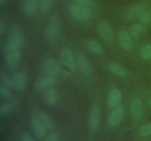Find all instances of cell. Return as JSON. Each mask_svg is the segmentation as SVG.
I'll return each instance as SVG.
<instances>
[{"instance_id": "6da1fadb", "label": "cell", "mask_w": 151, "mask_h": 141, "mask_svg": "<svg viewBox=\"0 0 151 141\" xmlns=\"http://www.w3.org/2000/svg\"><path fill=\"white\" fill-rule=\"evenodd\" d=\"M60 22L59 16L56 13L51 15L45 29V37L51 43H55L60 36Z\"/></svg>"}, {"instance_id": "7a4b0ae2", "label": "cell", "mask_w": 151, "mask_h": 141, "mask_svg": "<svg viewBox=\"0 0 151 141\" xmlns=\"http://www.w3.org/2000/svg\"><path fill=\"white\" fill-rule=\"evenodd\" d=\"M70 13L72 17L78 21H86L91 16V11L88 7L74 3L70 7Z\"/></svg>"}, {"instance_id": "3957f363", "label": "cell", "mask_w": 151, "mask_h": 141, "mask_svg": "<svg viewBox=\"0 0 151 141\" xmlns=\"http://www.w3.org/2000/svg\"><path fill=\"white\" fill-rule=\"evenodd\" d=\"M43 70L47 76L55 77L60 73V65L55 59L51 57H48L44 60V65H43Z\"/></svg>"}, {"instance_id": "277c9868", "label": "cell", "mask_w": 151, "mask_h": 141, "mask_svg": "<svg viewBox=\"0 0 151 141\" xmlns=\"http://www.w3.org/2000/svg\"><path fill=\"white\" fill-rule=\"evenodd\" d=\"M60 60L62 64L71 70H74L76 67V63L72 51L69 48H63L60 54Z\"/></svg>"}, {"instance_id": "5b68a950", "label": "cell", "mask_w": 151, "mask_h": 141, "mask_svg": "<svg viewBox=\"0 0 151 141\" xmlns=\"http://www.w3.org/2000/svg\"><path fill=\"white\" fill-rule=\"evenodd\" d=\"M125 114V108L123 105H119L114 109L108 118V125L110 127H115L121 123Z\"/></svg>"}, {"instance_id": "8992f818", "label": "cell", "mask_w": 151, "mask_h": 141, "mask_svg": "<svg viewBox=\"0 0 151 141\" xmlns=\"http://www.w3.org/2000/svg\"><path fill=\"white\" fill-rule=\"evenodd\" d=\"M117 40L119 46L124 50L130 51L133 48L134 43H133L131 34L125 29H121L119 31L117 35Z\"/></svg>"}, {"instance_id": "52a82bcc", "label": "cell", "mask_w": 151, "mask_h": 141, "mask_svg": "<svg viewBox=\"0 0 151 141\" xmlns=\"http://www.w3.org/2000/svg\"><path fill=\"white\" fill-rule=\"evenodd\" d=\"M97 32L100 36L106 42H110L113 39V29L108 22H100L97 25Z\"/></svg>"}, {"instance_id": "ba28073f", "label": "cell", "mask_w": 151, "mask_h": 141, "mask_svg": "<svg viewBox=\"0 0 151 141\" xmlns=\"http://www.w3.org/2000/svg\"><path fill=\"white\" fill-rule=\"evenodd\" d=\"M147 4L145 3H139L133 6L127 12L126 18L128 21H134L139 19V16L147 10Z\"/></svg>"}, {"instance_id": "9c48e42d", "label": "cell", "mask_w": 151, "mask_h": 141, "mask_svg": "<svg viewBox=\"0 0 151 141\" xmlns=\"http://www.w3.org/2000/svg\"><path fill=\"white\" fill-rule=\"evenodd\" d=\"M100 110L97 105H94L89 115V126L93 132H95L99 127L100 121Z\"/></svg>"}, {"instance_id": "30bf717a", "label": "cell", "mask_w": 151, "mask_h": 141, "mask_svg": "<svg viewBox=\"0 0 151 141\" xmlns=\"http://www.w3.org/2000/svg\"><path fill=\"white\" fill-rule=\"evenodd\" d=\"M77 65L81 73L84 75L89 74L92 70V67L88 58L81 53L77 54Z\"/></svg>"}, {"instance_id": "8fae6325", "label": "cell", "mask_w": 151, "mask_h": 141, "mask_svg": "<svg viewBox=\"0 0 151 141\" xmlns=\"http://www.w3.org/2000/svg\"><path fill=\"white\" fill-rule=\"evenodd\" d=\"M30 125L34 135L38 139H43L46 135V128L38 118L33 117L30 120Z\"/></svg>"}, {"instance_id": "7c38bea8", "label": "cell", "mask_w": 151, "mask_h": 141, "mask_svg": "<svg viewBox=\"0 0 151 141\" xmlns=\"http://www.w3.org/2000/svg\"><path fill=\"white\" fill-rule=\"evenodd\" d=\"M12 79H13V86L16 90L22 91L24 90L27 85V76L24 72H16L13 75Z\"/></svg>"}, {"instance_id": "4fadbf2b", "label": "cell", "mask_w": 151, "mask_h": 141, "mask_svg": "<svg viewBox=\"0 0 151 141\" xmlns=\"http://www.w3.org/2000/svg\"><path fill=\"white\" fill-rule=\"evenodd\" d=\"M24 42V38H17V37L10 36L5 45L6 51H7V53H9L19 51V48L23 46Z\"/></svg>"}, {"instance_id": "5bb4252c", "label": "cell", "mask_w": 151, "mask_h": 141, "mask_svg": "<svg viewBox=\"0 0 151 141\" xmlns=\"http://www.w3.org/2000/svg\"><path fill=\"white\" fill-rule=\"evenodd\" d=\"M131 111L133 118L139 119L143 115V103L139 98H134L131 103Z\"/></svg>"}, {"instance_id": "9a60e30c", "label": "cell", "mask_w": 151, "mask_h": 141, "mask_svg": "<svg viewBox=\"0 0 151 141\" xmlns=\"http://www.w3.org/2000/svg\"><path fill=\"white\" fill-rule=\"evenodd\" d=\"M122 100V93L118 88H114L110 91L108 96V104L111 108H116L119 105Z\"/></svg>"}, {"instance_id": "2e32d148", "label": "cell", "mask_w": 151, "mask_h": 141, "mask_svg": "<svg viewBox=\"0 0 151 141\" xmlns=\"http://www.w3.org/2000/svg\"><path fill=\"white\" fill-rule=\"evenodd\" d=\"M39 7L38 0H25L23 4V12L26 16H33Z\"/></svg>"}, {"instance_id": "e0dca14e", "label": "cell", "mask_w": 151, "mask_h": 141, "mask_svg": "<svg viewBox=\"0 0 151 141\" xmlns=\"http://www.w3.org/2000/svg\"><path fill=\"white\" fill-rule=\"evenodd\" d=\"M22 60V55L19 51L7 53L6 63L10 69H15L18 67Z\"/></svg>"}, {"instance_id": "ac0fdd59", "label": "cell", "mask_w": 151, "mask_h": 141, "mask_svg": "<svg viewBox=\"0 0 151 141\" xmlns=\"http://www.w3.org/2000/svg\"><path fill=\"white\" fill-rule=\"evenodd\" d=\"M55 79L54 76H47L39 78L35 82V87L38 90H45L50 88L55 84Z\"/></svg>"}, {"instance_id": "d6986e66", "label": "cell", "mask_w": 151, "mask_h": 141, "mask_svg": "<svg viewBox=\"0 0 151 141\" xmlns=\"http://www.w3.org/2000/svg\"><path fill=\"white\" fill-rule=\"evenodd\" d=\"M109 70L112 74L119 77H124L127 75V70L125 68L118 63H112L109 64Z\"/></svg>"}, {"instance_id": "ffe728a7", "label": "cell", "mask_w": 151, "mask_h": 141, "mask_svg": "<svg viewBox=\"0 0 151 141\" xmlns=\"http://www.w3.org/2000/svg\"><path fill=\"white\" fill-rule=\"evenodd\" d=\"M58 93L57 90L55 88H49L45 94L46 101L50 106H53L56 104L58 101Z\"/></svg>"}, {"instance_id": "44dd1931", "label": "cell", "mask_w": 151, "mask_h": 141, "mask_svg": "<svg viewBox=\"0 0 151 141\" xmlns=\"http://www.w3.org/2000/svg\"><path fill=\"white\" fill-rule=\"evenodd\" d=\"M38 118L40 119L42 124L44 125V127L47 129L52 130L54 128V123H53L52 120L47 113H44V112H41L38 115Z\"/></svg>"}, {"instance_id": "7402d4cb", "label": "cell", "mask_w": 151, "mask_h": 141, "mask_svg": "<svg viewBox=\"0 0 151 141\" xmlns=\"http://www.w3.org/2000/svg\"><path fill=\"white\" fill-rule=\"evenodd\" d=\"M87 48L91 52L96 54H100L103 52V49L101 44L94 39L88 40L87 42Z\"/></svg>"}, {"instance_id": "603a6c76", "label": "cell", "mask_w": 151, "mask_h": 141, "mask_svg": "<svg viewBox=\"0 0 151 141\" xmlns=\"http://www.w3.org/2000/svg\"><path fill=\"white\" fill-rule=\"evenodd\" d=\"M39 9L42 13H45L50 11L53 4V0H38Z\"/></svg>"}, {"instance_id": "cb8c5ba5", "label": "cell", "mask_w": 151, "mask_h": 141, "mask_svg": "<svg viewBox=\"0 0 151 141\" xmlns=\"http://www.w3.org/2000/svg\"><path fill=\"white\" fill-rule=\"evenodd\" d=\"M142 31V26L141 24H134L130 28V34L134 38H138Z\"/></svg>"}, {"instance_id": "d4e9b609", "label": "cell", "mask_w": 151, "mask_h": 141, "mask_svg": "<svg viewBox=\"0 0 151 141\" xmlns=\"http://www.w3.org/2000/svg\"><path fill=\"white\" fill-rule=\"evenodd\" d=\"M10 35L11 37H17V38H24L22 29L19 26L14 25L10 28Z\"/></svg>"}, {"instance_id": "484cf974", "label": "cell", "mask_w": 151, "mask_h": 141, "mask_svg": "<svg viewBox=\"0 0 151 141\" xmlns=\"http://www.w3.org/2000/svg\"><path fill=\"white\" fill-rule=\"evenodd\" d=\"M141 56L145 60L151 59V44L145 45L141 49Z\"/></svg>"}, {"instance_id": "4316f807", "label": "cell", "mask_w": 151, "mask_h": 141, "mask_svg": "<svg viewBox=\"0 0 151 141\" xmlns=\"http://www.w3.org/2000/svg\"><path fill=\"white\" fill-rule=\"evenodd\" d=\"M139 133L142 137H147L151 135V123H147L139 128Z\"/></svg>"}, {"instance_id": "83f0119b", "label": "cell", "mask_w": 151, "mask_h": 141, "mask_svg": "<svg viewBox=\"0 0 151 141\" xmlns=\"http://www.w3.org/2000/svg\"><path fill=\"white\" fill-rule=\"evenodd\" d=\"M1 86L4 87V88L11 89L13 88V79L10 78L8 76H3L1 78Z\"/></svg>"}, {"instance_id": "f1b7e54d", "label": "cell", "mask_w": 151, "mask_h": 141, "mask_svg": "<svg viewBox=\"0 0 151 141\" xmlns=\"http://www.w3.org/2000/svg\"><path fill=\"white\" fill-rule=\"evenodd\" d=\"M0 95L1 96V98H5V99L10 98L12 96V93L10 91V89L0 85Z\"/></svg>"}, {"instance_id": "f546056e", "label": "cell", "mask_w": 151, "mask_h": 141, "mask_svg": "<svg viewBox=\"0 0 151 141\" xmlns=\"http://www.w3.org/2000/svg\"><path fill=\"white\" fill-rule=\"evenodd\" d=\"M138 19H139V21L140 23L147 24L149 21H150V19H151V15H150V12H148L146 10L145 12H144V13H143L142 14L139 16V18Z\"/></svg>"}, {"instance_id": "4dcf8cb0", "label": "cell", "mask_w": 151, "mask_h": 141, "mask_svg": "<svg viewBox=\"0 0 151 141\" xmlns=\"http://www.w3.org/2000/svg\"><path fill=\"white\" fill-rule=\"evenodd\" d=\"M11 108L12 107L10 105V104H9V103H3L0 106V114L1 115L7 114L10 111Z\"/></svg>"}, {"instance_id": "1f68e13d", "label": "cell", "mask_w": 151, "mask_h": 141, "mask_svg": "<svg viewBox=\"0 0 151 141\" xmlns=\"http://www.w3.org/2000/svg\"><path fill=\"white\" fill-rule=\"evenodd\" d=\"M75 3L80 4V5L84 6V7H88V8L94 4L93 0H75Z\"/></svg>"}, {"instance_id": "d6a6232c", "label": "cell", "mask_w": 151, "mask_h": 141, "mask_svg": "<svg viewBox=\"0 0 151 141\" xmlns=\"http://www.w3.org/2000/svg\"><path fill=\"white\" fill-rule=\"evenodd\" d=\"M46 141H58V137L57 132H52L47 137Z\"/></svg>"}, {"instance_id": "836d02e7", "label": "cell", "mask_w": 151, "mask_h": 141, "mask_svg": "<svg viewBox=\"0 0 151 141\" xmlns=\"http://www.w3.org/2000/svg\"><path fill=\"white\" fill-rule=\"evenodd\" d=\"M21 141H34V140L29 133L24 132L21 137Z\"/></svg>"}, {"instance_id": "e575fe53", "label": "cell", "mask_w": 151, "mask_h": 141, "mask_svg": "<svg viewBox=\"0 0 151 141\" xmlns=\"http://www.w3.org/2000/svg\"><path fill=\"white\" fill-rule=\"evenodd\" d=\"M4 29H5V26H4V24L2 21H0V35H2L4 34Z\"/></svg>"}, {"instance_id": "d590c367", "label": "cell", "mask_w": 151, "mask_h": 141, "mask_svg": "<svg viewBox=\"0 0 151 141\" xmlns=\"http://www.w3.org/2000/svg\"><path fill=\"white\" fill-rule=\"evenodd\" d=\"M4 0H0V4H2L3 3H4Z\"/></svg>"}, {"instance_id": "8d00e7d4", "label": "cell", "mask_w": 151, "mask_h": 141, "mask_svg": "<svg viewBox=\"0 0 151 141\" xmlns=\"http://www.w3.org/2000/svg\"><path fill=\"white\" fill-rule=\"evenodd\" d=\"M150 107H151V98H150Z\"/></svg>"}]
</instances>
